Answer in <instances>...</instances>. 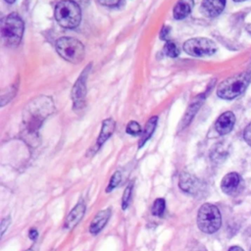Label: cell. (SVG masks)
Here are the masks:
<instances>
[{"instance_id":"obj_1","label":"cell","mask_w":251,"mask_h":251,"mask_svg":"<svg viewBox=\"0 0 251 251\" xmlns=\"http://www.w3.org/2000/svg\"><path fill=\"white\" fill-rule=\"evenodd\" d=\"M54 111V104L50 97L39 96L31 100L24 110L23 126L24 133L31 138L37 134L44 120Z\"/></svg>"},{"instance_id":"obj_2","label":"cell","mask_w":251,"mask_h":251,"mask_svg":"<svg viewBox=\"0 0 251 251\" xmlns=\"http://www.w3.org/2000/svg\"><path fill=\"white\" fill-rule=\"evenodd\" d=\"M1 38L7 46H17L23 37L25 25L20 16L12 13L1 21Z\"/></svg>"},{"instance_id":"obj_3","label":"cell","mask_w":251,"mask_h":251,"mask_svg":"<svg viewBox=\"0 0 251 251\" xmlns=\"http://www.w3.org/2000/svg\"><path fill=\"white\" fill-rule=\"evenodd\" d=\"M55 19L58 24L66 28L76 27L81 19L80 8L73 0H63L55 8Z\"/></svg>"},{"instance_id":"obj_4","label":"cell","mask_w":251,"mask_h":251,"mask_svg":"<svg viewBox=\"0 0 251 251\" xmlns=\"http://www.w3.org/2000/svg\"><path fill=\"white\" fill-rule=\"evenodd\" d=\"M251 79L249 73L232 75L222 81L218 87L217 94L223 99H233L244 92Z\"/></svg>"},{"instance_id":"obj_5","label":"cell","mask_w":251,"mask_h":251,"mask_svg":"<svg viewBox=\"0 0 251 251\" xmlns=\"http://www.w3.org/2000/svg\"><path fill=\"white\" fill-rule=\"evenodd\" d=\"M222 224V217L217 206L205 203L203 204L197 214V226L199 229L205 233L216 232Z\"/></svg>"},{"instance_id":"obj_6","label":"cell","mask_w":251,"mask_h":251,"mask_svg":"<svg viewBox=\"0 0 251 251\" xmlns=\"http://www.w3.org/2000/svg\"><path fill=\"white\" fill-rule=\"evenodd\" d=\"M56 50L58 54L66 61L77 64L84 57V47L82 43L73 37H61L56 41Z\"/></svg>"},{"instance_id":"obj_7","label":"cell","mask_w":251,"mask_h":251,"mask_svg":"<svg viewBox=\"0 0 251 251\" xmlns=\"http://www.w3.org/2000/svg\"><path fill=\"white\" fill-rule=\"evenodd\" d=\"M183 50L194 57L211 56L217 51L215 42L209 38L196 37L188 39L183 44Z\"/></svg>"},{"instance_id":"obj_8","label":"cell","mask_w":251,"mask_h":251,"mask_svg":"<svg viewBox=\"0 0 251 251\" xmlns=\"http://www.w3.org/2000/svg\"><path fill=\"white\" fill-rule=\"evenodd\" d=\"M90 66L88 65L80 74L79 77L76 79L73 90H72V98L74 103V109L75 111H80L84 107L85 103V95H86V80L88 76V73L90 71Z\"/></svg>"},{"instance_id":"obj_9","label":"cell","mask_w":251,"mask_h":251,"mask_svg":"<svg viewBox=\"0 0 251 251\" xmlns=\"http://www.w3.org/2000/svg\"><path fill=\"white\" fill-rule=\"evenodd\" d=\"M178 185L181 190L191 195H196L202 189L201 182L188 174H183L181 176Z\"/></svg>"},{"instance_id":"obj_10","label":"cell","mask_w":251,"mask_h":251,"mask_svg":"<svg viewBox=\"0 0 251 251\" xmlns=\"http://www.w3.org/2000/svg\"><path fill=\"white\" fill-rule=\"evenodd\" d=\"M234 123H235V117H234L233 113L226 112L218 118V120L216 121V124H215V127H216V130L220 134L224 135V134L228 133L232 129Z\"/></svg>"},{"instance_id":"obj_11","label":"cell","mask_w":251,"mask_h":251,"mask_svg":"<svg viewBox=\"0 0 251 251\" xmlns=\"http://www.w3.org/2000/svg\"><path fill=\"white\" fill-rule=\"evenodd\" d=\"M226 0H203L201 11L207 17H217L225 9Z\"/></svg>"},{"instance_id":"obj_12","label":"cell","mask_w":251,"mask_h":251,"mask_svg":"<svg viewBox=\"0 0 251 251\" xmlns=\"http://www.w3.org/2000/svg\"><path fill=\"white\" fill-rule=\"evenodd\" d=\"M85 212V204L84 202H78L72 211L68 214L66 220H65V227L72 229L75 227L82 219Z\"/></svg>"},{"instance_id":"obj_13","label":"cell","mask_w":251,"mask_h":251,"mask_svg":"<svg viewBox=\"0 0 251 251\" xmlns=\"http://www.w3.org/2000/svg\"><path fill=\"white\" fill-rule=\"evenodd\" d=\"M241 176L237 173H229L226 175L221 182L222 190L226 194H232L239 186Z\"/></svg>"},{"instance_id":"obj_14","label":"cell","mask_w":251,"mask_h":251,"mask_svg":"<svg viewBox=\"0 0 251 251\" xmlns=\"http://www.w3.org/2000/svg\"><path fill=\"white\" fill-rule=\"evenodd\" d=\"M111 217V209L107 208L105 210L100 211L92 220L90 226H89V231L92 234H97L100 232V230L105 226L107 224L109 218Z\"/></svg>"},{"instance_id":"obj_15","label":"cell","mask_w":251,"mask_h":251,"mask_svg":"<svg viewBox=\"0 0 251 251\" xmlns=\"http://www.w3.org/2000/svg\"><path fill=\"white\" fill-rule=\"evenodd\" d=\"M194 1L193 0H178L174 8V18L176 20H182L186 18L192 8H193Z\"/></svg>"},{"instance_id":"obj_16","label":"cell","mask_w":251,"mask_h":251,"mask_svg":"<svg viewBox=\"0 0 251 251\" xmlns=\"http://www.w3.org/2000/svg\"><path fill=\"white\" fill-rule=\"evenodd\" d=\"M115 126H116V123L113 119H107L103 122L101 131L97 139L98 146H101L112 135V133L115 130Z\"/></svg>"},{"instance_id":"obj_17","label":"cell","mask_w":251,"mask_h":251,"mask_svg":"<svg viewBox=\"0 0 251 251\" xmlns=\"http://www.w3.org/2000/svg\"><path fill=\"white\" fill-rule=\"evenodd\" d=\"M157 122H158V118L157 117H152L151 119L148 120V122L145 125V127L142 131V135L139 141V147H142L144 145V143L151 137L152 133L155 130V127L157 126Z\"/></svg>"},{"instance_id":"obj_18","label":"cell","mask_w":251,"mask_h":251,"mask_svg":"<svg viewBox=\"0 0 251 251\" xmlns=\"http://www.w3.org/2000/svg\"><path fill=\"white\" fill-rule=\"evenodd\" d=\"M164 52L167 56L172 57V58H176L179 54V49H178L177 45L175 42L167 41L165 43V46H164Z\"/></svg>"},{"instance_id":"obj_19","label":"cell","mask_w":251,"mask_h":251,"mask_svg":"<svg viewBox=\"0 0 251 251\" xmlns=\"http://www.w3.org/2000/svg\"><path fill=\"white\" fill-rule=\"evenodd\" d=\"M166 209V202L163 198H158L154 201L152 206V214L158 217L163 216Z\"/></svg>"},{"instance_id":"obj_20","label":"cell","mask_w":251,"mask_h":251,"mask_svg":"<svg viewBox=\"0 0 251 251\" xmlns=\"http://www.w3.org/2000/svg\"><path fill=\"white\" fill-rule=\"evenodd\" d=\"M141 126L135 121L129 122L126 128V131L130 135H138L139 133H141Z\"/></svg>"},{"instance_id":"obj_21","label":"cell","mask_w":251,"mask_h":251,"mask_svg":"<svg viewBox=\"0 0 251 251\" xmlns=\"http://www.w3.org/2000/svg\"><path fill=\"white\" fill-rule=\"evenodd\" d=\"M131 190H132V185L128 184L126 186V190L124 191V195H123V199H122V208H123V210H126L128 206L130 196H131Z\"/></svg>"},{"instance_id":"obj_22","label":"cell","mask_w":251,"mask_h":251,"mask_svg":"<svg viewBox=\"0 0 251 251\" xmlns=\"http://www.w3.org/2000/svg\"><path fill=\"white\" fill-rule=\"evenodd\" d=\"M121 178H122L121 173H120V172H116V173L112 176V177H111V179H110V182H109V184H108V186H107L106 191H107V192L112 191V190L120 183Z\"/></svg>"},{"instance_id":"obj_23","label":"cell","mask_w":251,"mask_h":251,"mask_svg":"<svg viewBox=\"0 0 251 251\" xmlns=\"http://www.w3.org/2000/svg\"><path fill=\"white\" fill-rule=\"evenodd\" d=\"M10 223H11V218L10 217H6L5 219L2 220L1 226H0V227H1V235H3L5 233V230L8 228Z\"/></svg>"},{"instance_id":"obj_24","label":"cell","mask_w":251,"mask_h":251,"mask_svg":"<svg viewBox=\"0 0 251 251\" xmlns=\"http://www.w3.org/2000/svg\"><path fill=\"white\" fill-rule=\"evenodd\" d=\"M244 139L251 146V123L246 126L244 130Z\"/></svg>"},{"instance_id":"obj_25","label":"cell","mask_w":251,"mask_h":251,"mask_svg":"<svg viewBox=\"0 0 251 251\" xmlns=\"http://www.w3.org/2000/svg\"><path fill=\"white\" fill-rule=\"evenodd\" d=\"M100 4L104 5V6H107V7H114V6H117L121 0H98Z\"/></svg>"},{"instance_id":"obj_26","label":"cell","mask_w":251,"mask_h":251,"mask_svg":"<svg viewBox=\"0 0 251 251\" xmlns=\"http://www.w3.org/2000/svg\"><path fill=\"white\" fill-rule=\"evenodd\" d=\"M169 33H170V27L169 26H163V28L161 30V33H160V37L162 39H167L168 36H169Z\"/></svg>"},{"instance_id":"obj_27","label":"cell","mask_w":251,"mask_h":251,"mask_svg":"<svg viewBox=\"0 0 251 251\" xmlns=\"http://www.w3.org/2000/svg\"><path fill=\"white\" fill-rule=\"evenodd\" d=\"M28 235H29V238H30V239L34 240V239L37 237V235H38V232H37V230H36V229H34V228H31V229L29 230V232H28Z\"/></svg>"},{"instance_id":"obj_28","label":"cell","mask_w":251,"mask_h":251,"mask_svg":"<svg viewBox=\"0 0 251 251\" xmlns=\"http://www.w3.org/2000/svg\"><path fill=\"white\" fill-rule=\"evenodd\" d=\"M228 251H243V249L239 246H232L228 249Z\"/></svg>"},{"instance_id":"obj_29","label":"cell","mask_w":251,"mask_h":251,"mask_svg":"<svg viewBox=\"0 0 251 251\" xmlns=\"http://www.w3.org/2000/svg\"><path fill=\"white\" fill-rule=\"evenodd\" d=\"M73 1H75V3H79V4H86V3H88L89 0H73Z\"/></svg>"},{"instance_id":"obj_30","label":"cell","mask_w":251,"mask_h":251,"mask_svg":"<svg viewBox=\"0 0 251 251\" xmlns=\"http://www.w3.org/2000/svg\"><path fill=\"white\" fill-rule=\"evenodd\" d=\"M25 251H36L34 248H29V249H27V250H25Z\"/></svg>"},{"instance_id":"obj_31","label":"cell","mask_w":251,"mask_h":251,"mask_svg":"<svg viewBox=\"0 0 251 251\" xmlns=\"http://www.w3.org/2000/svg\"><path fill=\"white\" fill-rule=\"evenodd\" d=\"M6 2H8V3H13L15 0H5Z\"/></svg>"},{"instance_id":"obj_32","label":"cell","mask_w":251,"mask_h":251,"mask_svg":"<svg viewBox=\"0 0 251 251\" xmlns=\"http://www.w3.org/2000/svg\"><path fill=\"white\" fill-rule=\"evenodd\" d=\"M233 1H235V2H241V1H245V0H233Z\"/></svg>"},{"instance_id":"obj_33","label":"cell","mask_w":251,"mask_h":251,"mask_svg":"<svg viewBox=\"0 0 251 251\" xmlns=\"http://www.w3.org/2000/svg\"><path fill=\"white\" fill-rule=\"evenodd\" d=\"M250 251H251V248H250Z\"/></svg>"}]
</instances>
